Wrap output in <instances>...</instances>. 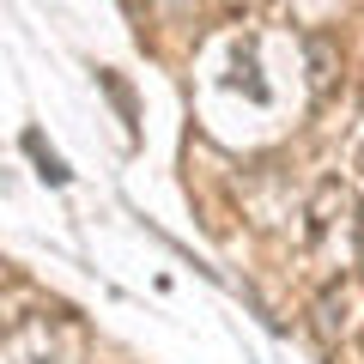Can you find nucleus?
I'll return each mask as SVG.
<instances>
[{"label":"nucleus","mask_w":364,"mask_h":364,"mask_svg":"<svg viewBox=\"0 0 364 364\" xmlns=\"http://www.w3.org/2000/svg\"><path fill=\"white\" fill-rule=\"evenodd\" d=\"M0 364H85V328L67 310H43V316H18L6 328Z\"/></svg>","instance_id":"1"},{"label":"nucleus","mask_w":364,"mask_h":364,"mask_svg":"<svg viewBox=\"0 0 364 364\" xmlns=\"http://www.w3.org/2000/svg\"><path fill=\"white\" fill-rule=\"evenodd\" d=\"M310 255L322 261L328 273H334V249H340V237H352L358 243V200H352V182H340V176H328V182H316V195H310Z\"/></svg>","instance_id":"2"},{"label":"nucleus","mask_w":364,"mask_h":364,"mask_svg":"<svg viewBox=\"0 0 364 364\" xmlns=\"http://www.w3.org/2000/svg\"><path fill=\"white\" fill-rule=\"evenodd\" d=\"M346 322H352V286H346V279H328L322 298H316V310H310V328H316L322 346H340Z\"/></svg>","instance_id":"3"},{"label":"nucleus","mask_w":364,"mask_h":364,"mask_svg":"<svg viewBox=\"0 0 364 364\" xmlns=\"http://www.w3.org/2000/svg\"><path fill=\"white\" fill-rule=\"evenodd\" d=\"M334 61H340V49H334V37H322V31H316L310 37V85H316V104H328V97H334Z\"/></svg>","instance_id":"4"},{"label":"nucleus","mask_w":364,"mask_h":364,"mask_svg":"<svg viewBox=\"0 0 364 364\" xmlns=\"http://www.w3.org/2000/svg\"><path fill=\"white\" fill-rule=\"evenodd\" d=\"M358 267H364V213H358Z\"/></svg>","instance_id":"5"},{"label":"nucleus","mask_w":364,"mask_h":364,"mask_svg":"<svg viewBox=\"0 0 364 364\" xmlns=\"http://www.w3.org/2000/svg\"><path fill=\"white\" fill-rule=\"evenodd\" d=\"M352 170H358V188H364V146H358V164H352Z\"/></svg>","instance_id":"6"}]
</instances>
